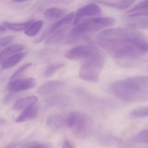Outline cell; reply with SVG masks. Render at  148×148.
Wrapping results in <instances>:
<instances>
[{
	"label": "cell",
	"mask_w": 148,
	"mask_h": 148,
	"mask_svg": "<svg viewBox=\"0 0 148 148\" xmlns=\"http://www.w3.org/2000/svg\"><path fill=\"white\" fill-rule=\"evenodd\" d=\"M32 63H27L21 66L12 75V77L10 78V81H14L20 79L25 72L32 66Z\"/></svg>",
	"instance_id": "603a6c76"
},
{
	"label": "cell",
	"mask_w": 148,
	"mask_h": 148,
	"mask_svg": "<svg viewBox=\"0 0 148 148\" xmlns=\"http://www.w3.org/2000/svg\"><path fill=\"white\" fill-rule=\"evenodd\" d=\"M97 41L119 64L125 67L140 64L148 52L144 35L132 28L104 30L99 34Z\"/></svg>",
	"instance_id": "6da1fadb"
},
{
	"label": "cell",
	"mask_w": 148,
	"mask_h": 148,
	"mask_svg": "<svg viewBox=\"0 0 148 148\" xmlns=\"http://www.w3.org/2000/svg\"><path fill=\"white\" fill-rule=\"evenodd\" d=\"M66 126L77 138L83 139L87 137L91 131L92 119L85 112H72L67 114Z\"/></svg>",
	"instance_id": "5b68a950"
},
{
	"label": "cell",
	"mask_w": 148,
	"mask_h": 148,
	"mask_svg": "<svg viewBox=\"0 0 148 148\" xmlns=\"http://www.w3.org/2000/svg\"><path fill=\"white\" fill-rule=\"evenodd\" d=\"M38 108L34 105L26 109L17 119L15 122L17 123H22L34 119L38 115Z\"/></svg>",
	"instance_id": "e0dca14e"
},
{
	"label": "cell",
	"mask_w": 148,
	"mask_h": 148,
	"mask_svg": "<svg viewBox=\"0 0 148 148\" xmlns=\"http://www.w3.org/2000/svg\"><path fill=\"white\" fill-rule=\"evenodd\" d=\"M44 22L42 21H34L32 25L26 29L25 34L29 37H33L37 35L43 27Z\"/></svg>",
	"instance_id": "7402d4cb"
},
{
	"label": "cell",
	"mask_w": 148,
	"mask_h": 148,
	"mask_svg": "<svg viewBox=\"0 0 148 148\" xmlns=\"http://www.w3.org/2000/svg\"><path fill=\"white\" fill-rule=\"evenodd\" d=\"M68 29L69 27H64L58 29L45 40V44L47 45H53L61 43L67 34Z\"/></svg>",
	"instance_id": "7c38bea8"
},
{
	"label": "cell",
	"mask_w": 148,
	"mask_h": 148,
	"mask_svg": "<svg viewBox=\"0 0 148 148\" xmlns=\"http://www.w3.org/2000/svg\"><path fill=\"white\" fill-rule=\"evenodd\" d=\"M63 146L62 148H73V146L72 144H71L69 140L67 139H65L64 141L63 142Z\"/></svg>",
	"instance_id": "f546056e"
},
{
	"label": "cell",
	"mask_w": 148,
	"mask_h": 148,
	"mask_svg": "<svg viewBox=\"0 0 148 148\" xmlns=\"http://www.w3.org/2000/svg\"><path fill=\"white\" fill-rule=\"evenodd\" d=\"M14 93V92H12V93L8 94L5 97V99H4V102L5 103L8 104L12 102V100L15 97V94Z\"/></svg>",
	"instance_id": "f1b7e54d"
},
{
	"label": "cell",
	"mask_w": 148,
	"mask_h": 148,
	"mask_svg": "<svg viewBox=\"0 0 148 148\" xmlns=\"http://www.w3.org/2000/svg\"><path fill=\"white\" fill-rule=\"evenodd\" d=\"M110 91L118 98L130 103L147 101L148 79L146 76L128 78L112 83Z\"/></svg>",
	"instance_id": "7a4b0ae2"
},
{
	"label": "cell",
	"mask_w": 148,
	"mask_h": 148,
	"mask_svg": "<svg viewBox=\"0 0 148 148\" xmlns=\"http://www.w3.org/2000/svg\"><path fill=\"white\" fill-rule=\"evenodd\" d=\"M14 37L13 36H7L0 38V48L4 47L11 44L14 40Z\"/></svg>",
	"instance_id": "83f0119b"
},
{
	"label": "cell",
	"mask_w": 148,
	"mask_h": 148,
	"mask_svg": "<svg viewBox=\"0 0 148 148\" xmlns=\"http://www.w3.org/2000/svg\"><path fill=\"white\" fill-rule=\"evenodd\" d=\"M101 13L102 10L98 5L95 4H88L79 9L74 14L73 25H76L84 18L99 16Z\"/></svg>",
	"instance_id": "52a82bcc"
},
{
	"label": "cell",
	"mask_w": 148,
	"mask_h": 148,
	"mask_svg": "<svg viewBox=\"0 0 148 148\" xmlns=\"http://www.w3.org/2000/svg\"><path fill=\"white\" fill-rule=\"evenodd\" d=\"M148 8V0H144L143 1L140 2L132 8V9L126 12L127 13H132L136 12L134 14H132L130 15V17H136V16H140V15H148V11L147 10Z\"/></svg>",
	"instance_id": "d6986e66"
},
{
	"label": "cell",
	"mask_w": 148,
	"mask_h": 148,
	"mask_svg": "<svg viewBox=\"0 0 148 148\" xmlns=\"http://www.w3.org/2000/svg\"><path fill=\"white\" fill-rule=\"evenodd\" d=\"M115 19L111 17L91 18L84 20L75 25L69 34V42L72 43L77 40L93 32H97L112 26Z\"/></svg>",
	"instance_id": "3957f363"
},
{
	"label": "cell",
	"mask_w": 148,
	"mask_h": 148,
	"mask_svg": "<svg viewBox=\"0 0 148 148\" xmlns=\"http://www.w3.org/2000/svg\"><path fill=\"white\" fill-rule=\"evenodd\" d=\"M26 54V52H20L10 56L2 63V67L7 69L13 67L19 63L25 57Z\"/></svg>",
	"instance_id": "ac0fdd59"
},
{
	"label": "cell",
	"mask_w": 148,
	"mask_h": 148,
	"mask_svg": "<svg viewBox=\"0 0 148 148\" xmlns=\"http://www.w3.org/2000/svg\"><path fill=\"white\" fill-rule=\"evenodd\" d=\"M97 50L96 47L91 46H77L66 53L64 56L70 60H84L92 55Z\"/></svg>",
	"instance_id": "8992f818"
},
{
	"label": "cell",
	"mask_w": 148,
	"mask_h": 148,
	"mask_svg": "<svg viewBox=\"0 0 148 148\" xmlns=\"http://www.w3.org/2000/svg\"><path fill=\"white\" fill-rule=\"evenodd\" d=\"M45 102L50 107H65L70 103V99L65 95H57L47 98Z\"/></svg>",
	"instance_id": "4fadbf2b"
},
{
	"label": "cell",
	"mask_w": 148,
	"mask_h": 148,
	"mask_svg": "<svg viewBox=\"0 0 148 148\" xmlns=\"http://www.w3.org/2000/svg\"><path fill=\"white\" fill-rule=\"evenodd\" d=\"M67 115L65 114H53L47 119L46 124L52 129H60L66 126Z\"/></svg>",
	"instance_id": "8fae6325"
},
{
	"label": "cell",
	"mask_w": 148,
	"mask_h": 148,
	"mask_svg": "<svg viewBox=\"0 0 148 148\" xmlns=\"http://www.w3.org/2000/svg\"><path fill=\"white\" fill-rule=\"evenodd\" d=\"M65 14L64 10L58 8H52L45 11L44 16L49 19H58L62 18Z\"/></svg>",
	"instance_id": "44dd1931"
},
{
	"label": "cell",
	"mask_w": 148,
	"mask_h": 148,
	"mask_svg": "<svg viewBox=\"0 0 148 148\" xmlns=\"http://www.w3.org/2000/svg\"><path fill=\"white\" fill-rule=\"evenodd\" d=\"M134 0H121L119 1H112L107 0H99L98 2L106 6L118 10H123L131 5Z\"/></svg>",
	"instance_id": "2e32d148"
},
{
	"label": "cell",
	"mask_w": 148,
	"mask_h": 148,
	"mask_svg": "<svg viewBox=\"0 0 148 148\" xmlns=\"http://www.w3.org/2000/svg\"><path fill=\"white\" fill-rule=\"evenodd\" d=\"M22 148H51V144L49 143H39L37 141H32L23 145Z\"/></svg>",
	"instance_id": "484cf974"
},
{
	"label": "cell",
	"mask_w": 148,
	"mask_h": 148,
	"mask_svg": "<svg viewBox=\"0 0 148 148\" xmlns=\"http://www.w3.org/2000/svg\"><path fill=\"white\" fill-rule=\"evenodd\" d=\"M25 49V46L21 44H15L9 46L0 52V64H2L10 56L21 51Z\"/></svg>",
	"instance_id": "9a60e30c"
},
{
	"label": "cell",
	"mask_w": 148,
	"mask_h": 148,
	"mask_svg": "<svg viewBox=\"0 0 148 148\" xmlns=\"http://www.w3.org/2000/svg\"><path fill=\"white\" fill-rule=\"evenodd\" d=\"M74 14H75L74 12L71 13L68 15H66V17H64L63 18L60 19V20L53 24L51 26L47 28L43 32V33L41 34V36L39 38H38L35 40V42L38 43H40L41 41L45 39L47 37L49 36V35L56 32L58 29L70 24L73 20Z\"/></svg>",
	"instance_id": "ba28073f"
},
{
	"label": "cell",
	"mask_w": 148,
	"mask_h": 148,
	"mask_svg": "<svg viewBox=\"0 0 148 148\" xmlns=\"http://www.w3.org/2000/svg\"><path fill=\"white\" fill-rule=\"evenodd\" d=\"M65 83L60 80H51L40 85L37 90L38 94L47 95L60 90L65 86Z\"/></svg>",
	"instance_id": "30bf717a"
},
{
	"label": "cell",
	"mask_w": 148,
	"mask_h": 148,
	"mask_svg": "<svg viewBox=\"0 0 148 148\" xmlns=\"http://www.w3.org/2000/svg\"><path fill=\"white\" fill-rule=\"evenodd\" d=\"M13 1L15 2H23V1H27L28 0H13Z\"/></svg>",
	"instance_id": "4dcf8cb0"
},
{
	"label": "cell",
	"mask_w": 148,
	"mask_h": 148,
	"mask_svg": "<svg viewBox=\"0 0 148 148\" xmlns=\"http://www.w3.org/2000/svg\"><path fill=\"white\" fill-rule=\"evenodd\" d=\"M64 64L62 63H57L49 66L44 72V76L46 77H49L53 75L57 71L64 66Z\"/></svg>",
	"instance_id": "d4e9b609"
},
{
	"label": "cell",
	"mask_w": 148,
	"mask_h": 148,
	"mask_svg": "<svg viewBox=\"0 0 148 148\" xmlns=\"http://www.w3.org/2000/svg\"><path fill=\"white\" fill-rule=\"evenodd\" d=\"M38 100V97L35 96L22 98L16 101L14 105L13 108L18 110H25L34 105Z\"/></svg>",
	"instance_id": "5bb4252c"
},
{
	"label": "cell",
	"mask_w": 148,
	"mask_h": 148,
	"mask_svg": "<svg viewBox=\"0 0 148 148\" xmlns=\"http://www.w3.org/2000/svg\"><path fill=\"white\" fill-rule=\"evenodd\" d=\"M133 140L137 143L147 144L148 143V130H144L138 133L133 137Z\"/></svg>",
	"instance_id": "4316f807"
},
{
	"label": "cell",
	"mask_w": 148,
	"mask_h": 148,
	"mask_svg": "<svg viewBox=\"0 0 148 148\" xmlns=\"http://www.w3.org/2000/svg\"><path fill=\"white\" fill-rule=\"evenodd\" d=\"M104 61L103 56L98 49L92 55L84 60L79 69L80 78L88 82H97Z\"/></svg>",
	"instance_id": "277c9868"
},
{
	"label": "cell",
	"mask_w": 148,
	"mask_h": 148,
	"mask_svg": "<svg viewBox=\"0 0 148 148\" xmlns=\"http://www.w3.org/2000/svg\"><path fill=\"white\" fill-rule=\"evenodd\" d=\"M34 20H31L26 22L22 23H10L8 22H4L3 25L5 27L10 30L15 31H22L28 28Z\"/></svg>",
	"instance_id": "ffe728a7"
},
{
	"label": "cell",
	"mask_w": 148,
	"mask_h": 148,
	"mask_svg": "<svg viewBox=\"0 0 148 148\" xmlns=\"http://www.w3.org/2000/svg\"><path fill=\"white\" fill-rule=\"evenodd\" d=\"M148 115L147 107H140L132 110L130 113L131 117L133 119L141 118L147 117Z\"/></svg>",
	"instance_id": "cb8c5ba5"
},
{
	"label": "cell",
	"mask_w": 148,
	"mask_h": 148,
	"mask_svg": "<svg viewBox=\"0 0 148 148\" xmlns=\"http://www.w3.org/2000/svg\"><path fill=\"white\" fill-rule=\"evenodd\" d=\"M36 81L33 77H28L11 81L8 88L12 92H18L31 89L35 86Z\"/></svg>",
	"instance_id": "9c48e42d"
}]
</instances>
